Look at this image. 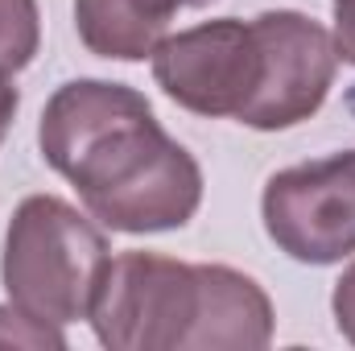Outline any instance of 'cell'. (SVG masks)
Instances as JSON below:
<instances>
[{"label":"cell","mask_w":355,"mask_h":351,"mask_svg":"<svg viewBox=\"0 0 355 351\" xmlns=\"http://www.w3.org/2000/svg\"><path fill=\"white\" fill-rule=\"evenodd\" d=\"M37 145L46 166L79 190L91 219L112 232H174L202 203L198 162L124 83H62L42 112Z\"/></svg>","instance_id":"obj_1"},{"label":"cell","mask_w":355,"mask_h":351,"mask_svg":"<svg viewBox=\"0 0 355 351\" xmlns=\"http://www.w3.org/2000/svg\"><path fill=\"white\" fill-rule=\"evenodd\" d=\"M178 0H75V29L91 54L141 62L170 37Z\"/></svg>","instance_id":"obj_8"},{"label":"cell","mask_w":355,"mask_h":351,"mask_svg":"<svg viewBox=\"0 0 355 351\" xmlns=\"http://www.w3.org/2000/svg\"><path fill=\"white\" fill-rule=\"evenodd\" d=\"M42 42L37 0H0V75H17L33 62Z\"/></svg>","instance_id":"obj_9"},{"label":"cell","mask_w":355,"mask_h":351,"mask_svg":"<svg viewBox=\"0 0 355 351\" xmlns=\"http://www.w3.org/2000/svg\"><path fill=\"white\" fill-rule=\"evenodd\" d=\"M198 310V268L157 252L107 261L91 302L95 339L107 351H182Z\"/></svg>","instance_id":"obj_3"},{"label":"cell","mask_w":355,"mask_h":351,"mask_svg":"<svg viewBox=\"0 0 355 351\" xmlns=\"http://www.w3.org/2000/svg\"><path fill=\"white\" fill-rule=\"evenodd\" d=\"M335 50H339V62H352L355 67V0H335Z\"/></svg>","instance_id":"obj_12"},{"label":"cell","mask_w":355,"mask_h":351,"mask_svg":"<svg viewBox=\"0 0 355 351\" xmlns=\"http://www.w3.org/2000/svg\"><path fill=\"white\" fill-rule=\"evenodd\" d=\"M198 268V310L182 339V351H261L272 339L268 293L227 264Z\"/></svg>","instance_id":"obj_7"},{"label":"cell","mask_w":355,"mask_h":351,"mask_svg":"<svg viewBox=\"0 0 355 351\" xmlns=\"http://www.w3.org/2000/svg\"><path fill=\"white\" fill-rule=\"evenodd\" d=\"M331 310H335V327H339V335L355 348V264L352 268H343V277L335 281Z\"/></svg>","instance_id":"obj_11"},{"label":"cell","mask_w":355,"mask_h":351,"mask_svg":"<svg viewBox=\"0 0 355 351\" xmlns=\"http://www.w3.org/2000/svg\"><path fill=\"white\" fill-rule=\"evenodd\" d=\"M252 25L261 37L265 75H261L252 103L240 112V124L261 128V132L293 128L310 120L331 95L335 71H339L335 37L327 25L293 8L261 12Z\"/></svg>","instance_id":"obj_6"},{"label":"cell","mask_w":355,"mask_h":351,"mask_svg":"<svg viewBox=\"0 0 355 351\" xmlns=\"http://www.w3.org/2000/svg\"><path fill=\"white\" fill-rule=\"evenodd\" d=\"M107 261V240L83 211L54 194H29L8 219L0 281L17 310L67 327L91 314Z\"/></svg>","instance_id":"obj_2"},{"label":"cell","mask_w":355,"mask_h":351,"mask_svg":"<svg viewBox=\"0 0 355 351\" xmlns=\"http://www.w3.org/2000/svg\"><path fill=\"white\" fill-rule=\"evenodd\" d=\"M182 8H202V4H211V0H178Z\"/></svg>","instance_id":"obj_14"},{"label":"cell","mask_w":355,"mask_h":351,"mask_svg":"<svg viewBox=\"0 0 355 351\" xmlns=\"http://www.w3.org/2000/svg\"><path fill=\"white\" fill-rule=\"evenodd\" d=\"M0 348H29V351H62L67 335L62 327H50L25 310H17L12 302L0 306Z\"/></svg>","instance_id":"obj_10"},{"label":"cell","mask_w":355,"mask_h":351,"mask_svg":"<svg viewBox=\"0 0 355 351\" xmlns=\"http://www.w3.org/2000/svg\"><path fill=\"white\" fill-rule=\"evenodd\" d=\"M17 103H21V95H17V87L8 83V75H0V145H4V137H8V128H12Z\"/></svg>","instance_id":"obj_13"},{"label":"cell","mask_w":355,"mask_h":351,"mask_svg":"<svg viewBox=\"0 0 355 351\" xmlns=\"http://www.w3.org/2000/svg\"><path fill=\"white\" fill-rule=\"evenodd\" d=\"M268 240L297 264H339L355 252V149L289 166L265 182Z\"/></svg>","instance_id":"obj_5"},{"label":"cell","mask_w":355,"mask_h":351,"mask_svg":"<svg viewBox=\"0 0 355 351\" xmlns=\"http://www.w3.org/2000/svg\"><path fill=\"white\" fill-rule=\"evenodd\" d=\"M265 75V54L252 21L219 17L170 33L153 50V79L178 108L194 116H236L252 103Z\"/></svg>","instance_id":"obj_4"}]
</instances>
